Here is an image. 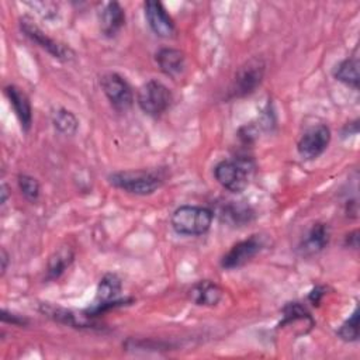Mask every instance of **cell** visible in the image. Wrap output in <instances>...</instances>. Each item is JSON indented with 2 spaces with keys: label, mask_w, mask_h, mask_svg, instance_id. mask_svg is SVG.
Instances as JSON below:
<instances>
[{
  "label": "cell",
  "mask_w": 360,
  "mask_h": 360,
  "mask_svg": "<svg viewBox=\"0 0 360 360\" xmlns=\"http://www.w3.org/2000/svg\"><path fill=\"white\" fill-rule=\"evenodd\" d=\"M188 298L200 307H215L222 300V290L214 281L201 280L191 285L188 290Z\"/></svg>",
  "instance_id": "9a60e30c"
},
{
  "label": "cell",
  "mask_w": 360,
  "mask_h": 360,
  "mask_svg": "<svg viewBox=\"0 0 360 360\" xmlns=\"http://www.w3.org/2000/svg\"><path fill=\"white\" fill-rule=\"evenodd\" d=\"M221 217L228 224L235 225V226H240L243 224L250 222L255 217V212L246 204H242V202H238V201H231L229 204L224 205V208L221 210Z\"/></svg>",
  "instance_id": "ac0fdd59"
},
{
  "label": "cell",
  "mask_w": 360,
  "mask_h": 360,
  "mask_svg": "<svg viewBox=\"0 0 360 360\" xmlns=\"http://www.w3.org/2000/svg\"><path fill=\"white\" fill-rule=\"evenodd\" d=\"M52 124L55 129L63 135H75L79 128L77 117L68 108H58L52 112Z\"/></svg>",
  "instance_id": "ffe728a7"
},
{
  "label": "cell",
  "mask_w": 360,
  "mask_h": 360,
  "mask_svg": "<svg viewBox=\"0 0 360 360\" xmlns=\"http://www.w3.org/2000/svg\"><path fill=\"white\" fill-rule=\"evenodd\" d=\"M7 195H8V193H7V186L3 183V184H1V204L6 202Z\"/></svg>",
  "instance_id": "f1b7e54d"
},
{
  "label": "cell",
  "mask_w": 360,
  "mask_h": 360,
  "mask_svg": "<svg viewBox=\"0 0 360 360\" xmlns=\"http://www.w3.org/2000/svg\"><path fill=\"white\" fill-rule=\"evenodd\" d=\"M143 13L146 22L152 32L160 38H169L174 34L176 25L165 6L158 0H148L143 3Z\"/></svg>",
  "instance_id": "8fae6325"
},
{
  "label": "cell",
  "mask_w": 360,
  "mask_h": 360,
  "mask_svg": "<svg viewBox=\"0 0 360 360\" xmlns=\"http://www.w3.org/2000/svg\"><path fill=\"white\" fill-rule=\"evenodd\" d=\"M256 135H257V129L252 124L243 125L239 129V139L242 141L243 145H252L255 142V139H256Z\"/></svg>",
  "instance_id": "cb8c5ba5"
},
{
  "label": "cell",
  "mask_w": 360,
  "mask_h": 360,
  "mask_svg": "<svg viewBox=\"0 0 360 360\" xmlns=\"http://www.w3.org/2000/svg\"><path fill=\"white\" fill-rule=\"evenodd\" d=\"M100 31L107 38H114L125 24V11L118 1H108L103 4L98 11Z\"/></svg>",
  "instance_id": "4fadbf2b"
},
{
  "label": "cell",
  "mask_w": 360,
  "mask_h": 360,
  "mask_svg": "<svg viewBox=\"0 0 360 360\" xmlns=\"http://www.w3.org/2000/svg\"><path fill=\"white\" fill-rule=\"evenodd\" d=\"M108 181L112 187L135 195H149L162 187L165 177L158 170L135 169L120 170L108 174Z\"/></svg>",
  "instance_id": "6da1fadb"
},
{
  "label": "cell",
  "mask_w": 360,
  "mask_h": 360,
  "mask_svg": "<svg viewBox=\"0 0 360 360\" xmlns=\"http://www.w3.org/2000/svg\"><path fill=\"white\" fill-rule=\"evenodd\" d=\"M75 259V252L70 246L58 248L48 259L46 263V280H58L65 270L72 264Z\"/></svg>",
  "instance_id": "e0dca14e"
},
{
  "label": "cell",
  "mask_w": 360,
  "mask_h": 360,
  "mask_svg": "<svg viewBox=\"0 0 360 360\" xmlns=\"http://www.w3.org/2000/svg\"><path fill=\"white\" fill-rule=\"evenodd\" d=\"M1 321L6 323H11L15 326H25L28 323V319L22 315H17L14 312H10L7 309L1 311Z\"/></svg>",
  "instance_id": "d4e9b609"
},
{
  "label": "cell",
  "mask_w": 360,
  "mask_h": 360,
  "mask_svg": "<svg viewBox=\"0 0 360 360\" xmlns=\"http://www.w3.org/2000/svg\"><path fill=\"white\" fill-rule=\"evenodd\" d=\"M253 170L250 158L221 160L214 167L215 180L231 193H240L249 184V174Z\"/></svg>",
  "instance_id": "277c9868"
},
{
  "label": "cell",
  "mask_w": 360,
  "mask_h": 360,
  "mask_svg": "<svg viewBox=\"0 0 360 360\" xmlns=\"http://www.w3.org/2000/svg\"><path fill=\"white\" fill-rule=\"evenodd\" d=\"M338 336L345 342H356L359 339V308L356 307L350 316L336 330Z\"/></svg>",
  "instance_id": "603a6c76"
},
{
  "label": "cell",
  "mask_w": 360,
  "mask_h": 360,
  "mask_svg": "<svg viewBox=\"0 0 360 360\" xmlns=\"http://www.w3.org/2000/svg\"><path fill=\"white\" fill-rule=\"evenodd\" d=\"M330 239V228L325 222L312 224L297 245V252L302 257H309L322 252Z\"/></svg>",
  "instance_id": "7c38bea8"
},
{
  "label": "cell",
  "mask_w": 360,
  "mask_h": 360,
  "mask_svg": "<svg viewBox=\"0 0 360 360\" xmlns=\"http://www.w3.org/2000/svg\"><path fill=\"white\" fill-rule=\"evenodd\" d=\"M330 138V128L326 124L312 125L298 139L297 152L302 159L314 160L326 150Z\"/></svg>",
  "instance_id": "ba28073f"
},
{
  "label": "cell",
  "mask_w": 360,
  "mask_h": 360,
  "mask_svg": "<svg viewBox=\"0 0 360 360\" xmlns=\"http://www.w3.org/2000/svg\"><path fill=\"white\" fill-rule=\"evenodd\" d=\"M0 262H1V276H3L6 273L7 264H8V253L6 252L4 248L1 249V253H0Z\"/></svg>",
  "instance_id": "83f0119b"
},
{
  "label": "cell",
  "mask_w": 360,
  "mask_h": 360,
  "mask_svg": "<svg viewBox=\"0 0 360 360\" xmlns=\"http://www.w3.org/2000/svg\"><path fill=\"white\" fill-rule=\"evenodd\" d=\"M100 86L110 101V104L117 111H127L134 103V93L129 83L120 73L107 72L100 77Z\"/></svg>",
  "instance_id": "52a82bcc"
},
{
  "label": "cell",
  "mask_w": 360,
  "mask_h": 360,
  "mask_svg": "<svg viewBox=\"0 0 360 360\" xmlns=\"http://www.w3.org/2000/svg\"><path fill=\"white\" fill-rule=\"evenodd\" d=\"M4 94L14 110V114L24 131H28L32 124V108L27 94L17 86L8 84L4 87Z\"/></svg>",
  "instance_id": "5bb4252c"
},
{
  "label": "cell",
  "mask_w": 360,
  "mask_h": 360,
  "mask_svg": "<svg viewBox=\"0 0 360 360\" xmlns=\"http://www.w3.org/2000/svg\"><path fill=\"white\" fill-rule=\"evenodd\" d=\"M20 30L30 41L37 44L39 48L46 51L52 58H55L60 62H68L75 55L73 51L68 45H65L59 41H55L53 38L46 35L37 24H34L32 20H30L27 17L20 18Z\"/></svg>",
  "instance_id": "8992f818"
},
{
  "label": "cell",
  "mask_w": 360,
  "mask_h": 360,
  "mask_svg": "<svg viewBox=\"0 0 360 360\" xmlns=\"http://www.w3.org/2000/svg\"><path fill=\"white\" fill-rule=\"evenodd\" d=\"M266 62L262 56H252L236 70L228 89V98H242L252 94L262 83Z\"/></svg>",
  "instance_id": "3957f363"
},
{
  "label": "cell",
  "mask_w": 360,
  "mask_h": 360,
  "mask_svg": "<svg viewBox=\"0 0 360 360\" xmlns=\"http://www.w3.org/2000/svg\"><path fill=\"white\" fill-rule=\"evenodd\" d=\"M336 80L357 90L359 89V60L357 58H347L342 60L333 70Z\"/></svg>",
  "instance_id": "d6986e66"
},
{
  "label": "cell",
  "mask_w": 360,
  "mask_h": 360,
  "mask_svg": "<svg viewBox=\"0 0 360 360\" xmlns=\"http://www.w3.org/2000/svg\"><path fill=\"white\" fill-rule=\"evenodd\" d=\"M17 184L25 200H28L30 202L38 201L41 195V186L34 176L27 173H20L17 177Z\"/></svg>",
  "instance_id": "7402d4cb"
},
{
  "label": "cell",
  "mask_w": 360,
  "mask_h": 360,
  "mask_svg": "<svg viewBox=\"0 0 360 360\" xmlns=\"http://www.w3.org/2000/svg\"><path fill=\"white\" fill-rule=\"evenodd\" d=\"M325 291V288L323 287H315L311 292H309V295H308V300L311 301V304L312 305H318L319 302H321V298L323 297V292Z\"/></svg>",
  "instance_id": "4316f807"
},
{
  "label": "cell",
  "mask_w": 360,
  "mask_h": 360,
  "mask_svg": "<svg viewBox=\"0 0 360 360\" xmlns=\"http://www.w3.org/2000/svg\"><path fill=\"white\" fill-rule=\"evenodd\" d=\"M305 322L311 328L314 326V319L311 314L307 311V308L300 302H288L283 308V321L280 322V326L292 325L295 322Z\"/></svg>",
  "instance_id": "44dd1931"
},
{
  "label": "cell",
  "mask_w": 360,
  "mask_h": 360,
  "mask_svg": "<svg viewBox=\"0 0 360 360\" xmlns=\"http://www.w3.org/2000/svg\"><path fill=\"white\" fill-rule=\"evenodd\" d=\"M214 219V212L201 205H180L172 217L170 225L176 233L184 236H198L210 231Z\"/></svg>",
  "instance_id": "7a4b0ae2"
},
{
  "label": "cell",
  "mask_w": 360,
  "mask_h": 360,
  "mask_svg": "<svg viewBox=\"0 0 360 360\" xmlns=\"http://www.w3.org/2000/svg\"><path fill=\"white\" fill-rule=\"evenodd\" d=\"M155 60L159 69L169 77H177L183 73L186 66V56L183 51L176 48H160L155 53Z\"/></svg>",
  "instance_id": "2e32d148"
},
{
  "label": "cell",
  "mask_w": 360,
  "mask_h": 360,
  "mask_svg": "<svg viewBox=\"0 0 360 360\" xmlns=\"http://www.w3.org/2000/svg\"><path fill=\"white\" fill-rule=\"evenodd\" d=\"M172 101L173 94L170 89L156 79L145 82L136 93V103L139 108L150 117L162 115L170 107Z\"/></svg>",
  "instance_id": "5b68a950"
},
{
  "label": "cell",
  "mask_w": 360,
  "mask_h": 360,
  "mask_svg": "<svg viewBox=\"0 0 360 360\" xmlns=\"http://www.w3.org/2000/svg\"><path fill=\"white\" fill-rule=\"evenodd\" d=\"M264 248V239L262 235H252L248 239L235 243L221 259V267L233 270L249 263Z\"/></svg>",
  "instance_id": "9c48e42d"
},
{
  "label": "cell",
  "mask_w": 360,
  "mask_h": 360,
  "mask_svg": "<svg viewBox=\"0 0 360 360\" xmlns=\"http://www.w3.org/2000/svg\"><path fill=\"white\" fill-rule=\"evenodd\" d=\"M41 314L51 318L55 322L77 328V329H100V323L94 321L93 316H89L84 311L76 312L69 308H63L59 305L44 302L39 305Z\"/></svg>",
  "instance_id": "30bf717a"
},
{
  "label": "cell",
  "mask_w": 360,
  "mask_h": 360,
  "mask_svg": "<svg viewBox=\"0 0 360 360\" xmlns=\"http://www.w3.org/2000/svg\"><path fill=\"white\" fill-rule=\"evenodd\" d=\"M345 243L346 246L349 248H353V249H357L359 248V231L354 229L352 232H349L345 238Z\"/></svg>",
  "instance_id": "484cf974"
}]
</instances>
